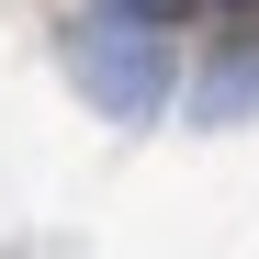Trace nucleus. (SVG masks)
<instances>
[{"mask_svg":"<svg viewBox=\"0 0 259 259\" xmlns=\"http://www.w3.org/2000/svg\"><path fill=\"white\" fill-rule=\"evenodd\" d=\"M113 12H124V23H158V34H181V23L203 12V0H113Z\"/></svg>","mask_w":259,"mask_h":259,"instance_id":"7ed1b4c3","label":"nucleus"},{"mask_svg":"<svg viewBox=\"0 0 259 259\" xmlns=\"http://www.w3.org/2000/svg\"><path fill=\"white\" fill-rule=\"evenodd\" d=\"M68 79L91 91V113L147 124L169 91H181V57H169V34H158V23H124L113 0H91V12L68 23Z\"/></svg>","mask_w":259,"mask_h":259,"instance_id":"f257e3e1","label":"nucleus"},{"mask_svg":"<svg viewBox=\"0 0 259 259\" xmlns=\"http://www.w3.org/2000/svg\"><path fill=\"white\" fill-rule=\"evenodd\" d=\"M259 102V23H237L226 46H214V68H203V124H237Z\"/></svg>","mask_w":259,"mask_h":259,"instance_id":"f03ea898","label":"nucleus"},{"mask_svg":"<svg viewBox=\"0 0 259 259\" xmlns=\"http://www.w3.org/2000/svg\"><path fill=\"white\" fill-rule=\"evenodd\" d=\"M214 23H226V34H237V23H259V0H214Z\"/></svg>","mask_w":259,"mask_h":259,"instance_id":"20e7f679","label":"nucleus"}]
</instances>
